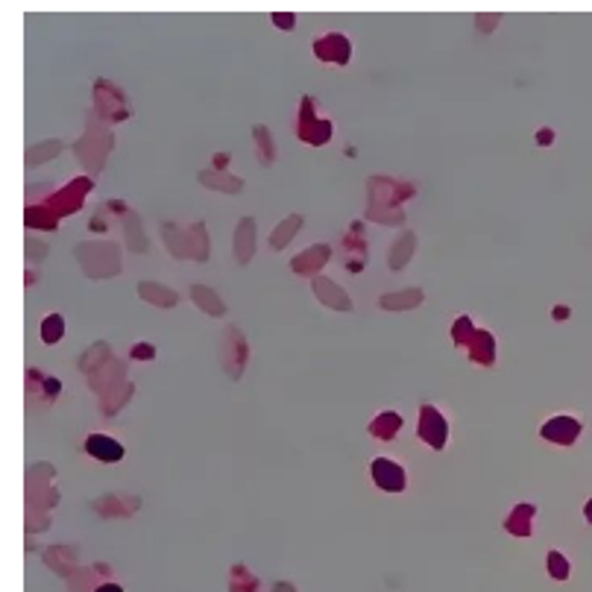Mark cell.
<instances>
[{
	"label": "cell",
	"instance_id": "1",
	"mask_svg": "<svg viewBox=\"0 0 592 592\" xmlns=\"http://www.w3.org/2000/svg\"><path fill=\"white\" fill-rule=\"evenodd\" d=\"M417 434H419L425 443H429V446L443 449V446H446V437H449V425H446V419H443V414H437L431 405H425L422 414H419V429H417Z\"/></svg>",
	"mask_w": 592,
	"mask_h": 592
},
{
	"label": "cell",
	"instance_id": "2",
	"mask_svg": "<svg viewBox=\"0 0 592 592\" xmlns=\"http://www.w3.org/2000/svg\"><path fill=\"white\" fill-rule=\"evenodd\" d=\"M370 475H372V481L387 492H402L405 490V469L399 464H393V460H384V457L372 460Z\"/></svg>",
	"mask_w": 592,
	"mask_h": 592
},
{
	"label": "cell",
	"instance_id": "3",
	"mask_svg": "<svg viewBox=\"0 0 592 592\" xmlns=\"http://www.w3.org/2000/svg\"><path fill=\"white\" fill-rule=\"evenodd\" d=\"M578 434H581V422L572 419V417H554V419H549L546 425H542V437L551 440V443H560V446L574 443Z\"/></svg>",
	"mask_w": 592,
	"mask_h": 592
},
{
	"label": "cell",
	"instance_id": "4",
	"mask_svg": "<svg viewBox=\"0 0 592 592\" xmlns=\"http://www.w3.org/2000/svg\"><path fill=\"white\" fill-rule=\"evenodd\" d=\"M86 452L97 460H106V464H114V460H121L123 457V446L118 440H112V437H103V434H91L86 440Z\"/></svg>",
	"mask_w": 592,
	"mask_h": 592
},
{
	"label": "cell",
	"instance_id": "5",
	"mask_svg": "<svg viewBox=\"0 0 592 592\" xmlns=\"http://www.w3.org/2000/svg\"><path fill=\"white\" fill-rule=\"evenodd\" d=\"M314 51L320 59H335V62H347L349 59V41L343 36H328V39H320L314 44Z\"/></svg>",
	"mask_w": 592,
	"mask_h": 592
},
{
	"label": "cell",
	"instance_id": "6",
	"mask_svg": "<svg viewBox=\"0 0 592 592\" xmlns=\"http://www.w3.org/2000/svg\"><path fill=\"white\" fill-rule=\"evenodd\" d=\"M399 429H402V417H399V414H382L378 419H372V425H370V431H372L375 437H382V440L396 437Z\"/></svg>",
	"mask_w": 592,
	"mask_h": 592
},
{
	"label": "cell",
	"instance_id": "7",
	"mask_svg": "<svg viewBox=\"0 0 592 592\" xmlns=\"http://www.w3.org/2000/svg\"><path fill=\"white\" fill-rule=\"evenodd\" d=\"M531 516H534V507H528V504H525V507H519V511H516L511 519H507V531L522 534V537H525V534H531L528 522H525V519H531Z\"/></svg>",
	"mask_w": 592,
	"mask_h": 592
},
{
	"label": "cell",
	"instance_id": "8",
	"mask_svg": "<svg viewBox=\"0 0 592 592\" xmlns=\"http://www.w3.org/2000/svg\"><path fill=\"white\" fill-rule=\"evenodd\" d=\"M549 572L554 581H566L569 578V560L560 554V551H551L549 554Z\"/></svg>",
	"mask_w": 592,
	"mask_h": 592
},
{
	"label": "cell",
	"instance_id": "9",
	"mask_svg": "<svg viewBox=\"0 0 592 592\" xmlns=\"http://www.w3.org/2000/svg\"><path fill=\"white\" fill-rule=\"evenodd\" d=\"M62 328H65V323H62V317H59V314L47 317V320H44V325H41V337H44V343H56V340L62 337Z\"/></svg>",
	"mask_w": 592,
	"mask_h": 592
},
{
	"label": "cell",
	"instance_id": "10",
	"mask_svg": "<svg viewBox=\"0 0 592 592\" xmlns=\"http://www.w3.org/2000/svg\"><path fill=\"white\" fill-rule=\"evenodd\" d=\"M97 592H123L118 584H103V586H97Z\"/></svg>",
	"mask_w": 592,
	"mask_h": 592
},
{
	"label": "cell",
	"instance_id": "11",
	"mask_svg": "<svg viewBox=\"0 0 592 592\" xmlns=\"http://www.w3.org/2000/svg\"><path fill=\"white\" fill-rule=\"evenodd\" d=\"M276 24H285V27H290V24H293V18H290V15H276Z\"/></svg>",
	"mask_w": 592,
	"mask_h": 592
},
{
	"label": "cell",
	"instance_id": "12",
	"mask_svg": "<svg viewBox=\"0 0 592 592\" xmlns=\"http://www.w3.org/2000/svg\"><path fill=\"white\" fill-rule=\"evenodd\" d=\"M586 519H589V522H592V502H589V504H586Z\"/></svg>",
	"mask_w": 592,
	"mask_h": 592
}]
</instances>
